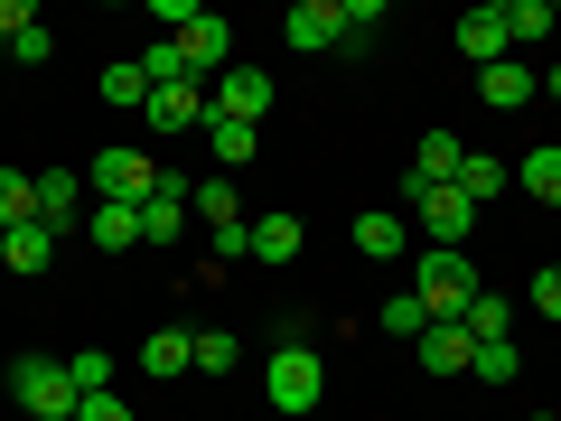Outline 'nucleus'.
Instances as JSON below:
<instances>
[{
    "mask_svg": "<svg viewBox=\"0 0 561 421\" xmlns=\"http://www.w3.org/2000/svg\"><path fill=\"white\" fill-rule=\"evenodd\" d=\"M478 291H486V281H478V262H468V253H421V272H412V300H421V319H431V328H459Z\"/></svg>",
    "mask_w": 561,
    "mask_h": 421,
    "instance_id": "obj_1",
    "label": "nucleus"
},
{
    "mask_svg": "<svg viewBox=\"0 0 561 421\" xmlns=\"http://www.w3.org/2000/svg\"><path fill=\"white\" fill-rule=\"evenodd\" d=\"M402 216L431 235V253H468V235H478V206H468L459 187H421V179H402Z\"/></svg>",
    "mask_w": 561,
    "mask_h": 421,
    "instance_id": "obj_2",
    "label": "nucleus"
},
{
    "mask_svg": "<svg viewBox=\"0 0 561 421\" xmlns=\"http://www.w3.org/2000/svg\"><path fill=\"white\" fill-rule=\"evenodd\" d=\"M262 394H272L280 412H319V394H328V356H319L309 338H280L272 365H262Z\"/></svg>",
    "mask_w": 561,
    "mask_h": 421,
    "instance_id": "obj_3",
    "label": "nucleus"
},
{
    "mask_svg": "<svg viewBox=\"0 0 561 421\" xmlns=\"http://www.w3.org/2000/svg\"><path fill=\"white\" fill-rule=\"evenodd\" d=\"M10 402H20L28 421H76V375H66V356H20L10 365Z\"/></svg>",
    "mask_w": 561,
    "mask_h": 421,
    "instance_id": "obj_4",
    "label": "nucleus"
},
{
    "mask_svg": "<svg viewBox=\"0 0 561 421\" xmlns=\"http://www.w3.org/2000/svg\"><path fill=\"white\" fill-rule=\"evenodd\" d=\"M84 187H94L103 206H150V197H160V160H140V150H103V160L84 169Z\"/></svg>",
    "mask_w": 561,
    "mask_h": 421,
    "instance_id": "obj_5",
    "label": "nucleus"
},
{
    "mask_svg": "<svg viewBox=\"0 0 561 421\" xmlns=\"http://www.w3.org/2000/svg\"><path fill=\"white\" fill-rule=\"evenodd\" d=\"M206 113H216V122H253V132H262V113H272V76H262V66H225V76L206 84Z\"/></svg>",
    "mask_w": 561,
    "mask_h": 421,
    "instance_id": "obj_6",
    "label": "nucleus"
},
{
    "mask_svg": "<svg viewBox=\"0 0 561 421\" xmlns=\"http://www.w3.org/2000/svg\"><path fill=\"white\" fill-rule=\"evenodd\" d=\"M179 66H187L197 84H206V76H225V66H234V29H225L216 10H197V20L179 29Z\"/></svg>",
    "mask_w": 561,
    "mask_h": 421,
    "instance_id": "obj_7",
    "label": "nucleus"
},
{
    "mask_svg": "<svg viewBox=\"0 0 561 421\" xmlns=\"http://www.w3.org/2000/svg\"><path fill=\"white\" fill-rule=\"evenodd\" d=\"M150 132H206V84L197 76L150 84Z\"/></svg>",
    "mask_w": 561,
    "mask_h": 421,
    "instance_id": "obj_8",
    "label": "nucleus"
},
{
    "mask_svg": "<svg viewBox=\"0 0 561 421\" xmlns=\"http://www.w3.org/2000/svg\"><path fill=\"white\" fill-rule=\"evenodd\" d=\"M280 47H309V57L337 47V0H290L280 10Z\"/></svg>",
    "mask_w": 561,
    "mask_h": 421,
    "instance_id": "obj_9",
    "label": "nucleus"
},
{
    "mask_svg": "<svg viewBox=\"0 0 561 421\" xmlns=\"http://www.w3.org/2000/svg\"><path fill=\"white\" fill-rule=\"evenodd\" d=\"M534 94H542V76H534V66H515V57L478 66V103H496V113H524Z\"/></svg>",
    "mask_w": 561,
    "mask_h": 421,
    "instance_id": "obj_10",
    "label": "nucleus"
},
{
    "mask_svg": "<svg viewBox=\"0 0 561 421\" xmlns=\"http://www.w3.org/2000/svg\"><path fill=\"white\" fill-rule=\"evenodd\" d=\"M76 206H84V179H76V169H38V225H47V235H66Z\"/></svg>",
    "mask_w": 561,
    "mask_h": 421,
    "instance_id": "obj_11",
    "label": "nucleus"
},
{
    "mask_svg": "<svg viewBox=\"0 0 561 421\" xmlns=\"http://www.w3.org/2000/svg\"><path fill=\"white\" fill-rule=\"evenodd\" d=\"M356 253L365 262H402L412 253V225H402L393 206H375V216H356Z\"/></svg>",
    "mask_w": 561,
    "mask_h": 421,
    "instance_id": "obj_12",
    "label": "nucleus"
},
{
    "mask_svg": "<svg viewBox=\"0 0 561 421\" xmlns=\"http://www.w3.org/2000/svg\"><path fill=\"white\" fill-rule=\"evenodd\" d=\"M505 47H515V38H505V10H468V20H459V57L468 66H496Z\"/></svg>",
    "mask_w": 561,
    "mask_h": 421,
    "instance_id": "obj_13",
    "label": "nucleus"
},
{
    "mask_svg": "<svg viewBox=\"0 0 561 421\" xmlns=\"http://www.w3.org/2000/svg\"><path fill=\"white\" fill-rule=\"evenodd\" d=\"M459 160H468V140H459V132H431V140L412 150V179H421V187H449V179H459Z\"/></svg>",
    "mask_w": 561,
    "mask_h": 421,
    "instance_id": "obj_14",
    "label": "nucleus"
},
{
    "mask_svg": "<svg viewBox=\"0 0 561 421\" xmlns=\"http://www.w3.org/2000/svg\"><path fill=\"white\" fill-rule=\"evenodd\" d=\"M187 365H197V338L187 328H150L140 338V375H187Z\"/></svg>",
    "mask_w": 561,
    "mask_h": 421,
    "instance_id": "obj_15",
    "label": "nucleus"
},
{
    "mask_svg": "<svg viewBox=\"0 0 561 421\" xmlns=\"http://www.w3.org/2000/svg\"><path fill=\"white\" fill-rule=\"evenodd\" d=\"M421 365H431V375H468V356H478V338H468V328H421Z\"/></svg>",
    "mask_w": 561,
    "mask_h": 421,
    "instance_id": "obj_16",
    "label": "nucleus"
},
{
    "mask_svg": "<svg viewBox=\"0 0 561 421\" xmlns=\"http://www.w3.org/2000/svg\"><path fill=\"white\" fill-rule=\"evenodd\" d=\"M47 253H57V235H47L38 216H28V225H10V235H0V262H10V272H47Z\"/></svg>",
    "mask_w": 561,
    "mask_h": 421,
    "instance_id": "obj_17",
    "label": "nucleus"
},
{
    "mask_svg": "<svg viewBox=\"0 0 561 421\" xmlns=\"http://www.w3.org/2000/svg\"><path fill=\"white\" fill-rule=\"evenodd\" d=\"M515 179H524V197L561 206V140H542V150H524V160H515Z\"/></svg>",
    "mask_w": 561,
    "mask_h": 421,
    "instance_id": "obj_18",
    "label": "nucleus"
},
{
    "mask_svg": "<svg viewBox=\"0 0 561 421\" xmlns=\"http://www.w3.org/2000/svg\"><path fill=\"white\" fill-rule=\"evenodd\" d=\"M187 216H197L206 235H216V225H243V206H234V179H197V187H187Z\"/></svg>",
    "mask_w": 561,
    "mask_h": 421,
    "instance_id": "obj_19",
    "label": "nucleus"
},
{
    "mask_svg": "<svg viewBox=\"0 0 561 421\" xmlns=\"http://www.w3.org/2000/svg\"><path fill=\"white\" fill-rule=\"evenodd\" d=\"M449 187H459L468 206H496V197H505V160H486V150H468V160H459V179H449Z\"/></svg>",
    "mask_w": 561,
    "mask_h": 421,
    "instance_id": "obj_20",
    "label": "nucleus"
},
{
    "mask_svg": "<svg viewBox=\"0 0 561 421\" xmlns=\"http://www.w3.org/2000/svg\"><path fill=\"white\" fill-rule=\"evenodd\" d=\"M375 29H383V0H337V47H346V57H365Z\"/></svg>",
    "mask_w": 561,
    "mask_h": 421,
    "instance_id": "obj_21",
    "label": "nucleus"
},
{
    "mask_svg": "<svg viewBox=\"0 0 561 421\" xmlns=\"http://www.w3.org/2000/svg\"><path fill=\"white\" fill-rule=\"evenodd\" d=\"M84 235H94L103 253H131V243H140V206H94V216H84Z\"/></svg>",
    "mask_w": 561,
    "mask_h": 421,
    "instance_id": "obj_22",
    "label": "nucleus"
},
{
    "mask_svg": "<svg viewBox=\"0 0 561 421\" xmlns=\"http://www.w3.org/2000/svg\"><path fill=\"white\" fill-rule=\"evenodd\" d=\"M206 150H216L225 169H243V160L262 150V132H253V122H216V113H206Z\"/></svg>",
    "mask_w": 561,
    "mask_h": 421,
    "instance_id": "obj_23",
    "label": "nucleus"
},
{
    "mask_svg": "<svg viewBox=\"0 0 561 421\" xmlns=\"http://www.w3.org/2000/svg\"><path fill=\"white\" fill-rule=\"evenodd\" d=\"M187 338H197V375H234V365H243L234 328H187Z\"/></svg>",
    "mask_w": 561,
    "mask_h": 421,
    "instance_id": "obj_24",
    "label": "nucleus"
},
{
    "mask_svg": "<svg viewBox=\"0 0 561 421\" xmlns=\"http://www.w3.org/2000/svg\"><path fill=\"white\" fill-rule=\"evenodd\" d=\"M300 253V216H253V262H290Z\"/></svg>",
    "mask_w": 561,
    "mask_h": 421,
    "instance_id": "obj_25",
    "label": "nucleus"
},
{
    "mask_svg": "<svg viewBox=\"0 0 561 421\" xmlns=\"http://www.w3.org/2000/svg\"><path fill=\"white\" fill-rule=\"evenodd\" d=\"M28 216H38V179H28V169H0V235L28 225Z\"/></svg>",
    "mask_w": 561,
    "mask_h": 421,
    "instance_id": "obj_26",
    "label": "nucleus"
},
{
    "mask_svg": "<svg viewBox=\"0 0 561 421\" xmlns=\"http://www.w3.org/2000/svg\"><path fill=\"white\" fill-rule=\"evenodd\" d=\"M103 103H140V113H150V76H140V57H113V66H103Z\"/></svg>",
    "mask_w": 561,
    "mask_h": 421,
    "instance_id": "obj_27",
    "label": "nucleus"
},
{
    "mask_svg": "<svg viewBox=\"0 0 561 421\" xmlns=\"http://www.w3.org/2000/svg\"><path fill=\"white\" fill-rule=\"evenodd\" d=\"M552 29H561L552 0H505V38H552Z\"/></svg>",
    "mask_w": 561,
    "mask_h": 421,
    "instance_id": "obj_28",
    "label": "nucleus"
},
{
    "mask_svg": "<svg viewBox=\"0 0 561 421\" xmlns=\"http://www.w3.org/2000/svg\"><path fill=\"white\" fill-rule=\"evenodd\" d=\"M66 375H76V394H122V384H113V356H103V346H76V356H66Z\"/></svg>",
    "mask_w": 561,
    "mask_h": 421,
    "instance_id": "obj_29",
    "label": "nucleus"
},
{
    "mask_svg": "<svg viewBox=\"0 0 561 421\" xmlns=\"http://www.w3.org/2000/svg\"><path fill=\"white\" fill-rule=\"evenodd\" d=\"M468 375H486V384H515V375H524V356H515V338H496V346H478V356H468Z\"/></svg>",
    "mask_w": 561,
    "mask_h": 421,
    "instance_id": "obj_30",
    "label": "nucleus"
},
{
    "mask_svg": "<svg viewBox=\"0 0 561 421\" xmlns=\"http://www.w3.org/2000/svg\"><path fill=\"white\" fill-rule=\"evenodd\" d=\"M140 76H150V84H179V76H187V66H179V38H150V47H140Z\"/></svg>",
    "mask_w": 561,
    "mask_h": 421,
    "instance_id": "obj_31",
    "label": "nucleus"
},
{
    "mask_svg": "<svg viewBox=\"0 0 561 421\" xmlns=\"http://www.w3.org/2000/svg\"><path fill=\"white\" fill-rule=\"evenodd\" d=\"M375 328H393V338H421V328H431V319H421V300H412V291H393V300H383V319Z\"/></svg>",
    "mask_w": 561,
    "mask_h": 421,
    "instance_id": "obj_32",
    "label": "nucleus"
},
{
    "mask_svg": "<svg viewBox=\"0 0 561 421\" xmlns=\"http://www.w3.org/2000/svg\"><path fill=\"white\" fill-rule=\"evenodd\" d=\"M524 300H534V309H542V319H561V262H542V272H534V281H524Z\"/></svg>",
    "mask_w": 561,
    "mask_h": 421,
    "instance_id": "obj_33",
    "label": "nucleus"
},
{
    "mask_svg": "<svg viewBox=\"0 0 561 421\" xmlns=\"http://www.w3.org/2000/svg\"><path fill=\"white\" fill-rule=\"evenodd\" d=\"M206 253H216V262H234V253H253V216H243V225H216V235H206Z\"/></svg>",
    "mask_w": 561,
    "mask_h": 421,
    "instance_id": "obj_34",
    "label": "nucleus"
},
{
    "mask_svg": "<svg viewBox=\"0 0 561 421\" xmlns=\"http://www.w3.org/2000/svg\"><path fill=\"white\" fill-rule=\"evenodd\" d=\"M10 57H20V66H47V57H57V38H47V29H20V38H10Z\"/></svg>",
    "mask_w": 561,
    "mask_h": 421,
    "instance_id": "obj_35",
    "label": "nucleus"
},
{
    "mask_svg": "<svg viewBox=\"0 0 561 421\" xmlns=\"http://www.w3.org/2000/svg\"><path fill=\"white\" fill-rule=\"evenodd\" d=\"M76 421H131V402H122V394H84Z\"/></svg>",
    "mask_w": 561,
    "mask_h": 421,
    "instance_id": "obj_36",
    "label": "nucleus"
},
{
    "mask_svg": "<svg viewBox=\"0 0 561 421\" xmlns=\"http://www.w3.org/2000/svg\"><path fill=\"white\" fill-rule=\"evenodd\" d=\"M20 29H38V10H28V0H0V47L20 38Z\"/></svg>",
    "mask_w": 561,
    "mask_h": 421,
    "instance_id": "obj_37",
    "label": "nucleus"
},
{
    "mask_svg": "<svg viewBox=\"0 0 561 421\" xmlns=\"http://www.w3.org/2000/svg\"><path fill=\"white\" fill-rule=\"evenodd\" d=\"M542 94H561V66H552V76H542Z\"/></svg>",
    "mask_w": 561,
    "mask_h": 421,
    "instance_id": "obj_38",
    "label": "nucleus"
},
{
    "mask_svg": "<svg viewBox=\"0 0 561 421\" xmlns=\"http://www.w3.org/2000/svg\"><path fill=\"white\" fill-rule=\"evenodd\" d=\"M524 421H561V412H524Z\"/></svg>",
    "mask_w": 561,
    "mask_h": 421,
    "instance_id": "obj_39",
    "label": "nucleus"
}]
</instances>
